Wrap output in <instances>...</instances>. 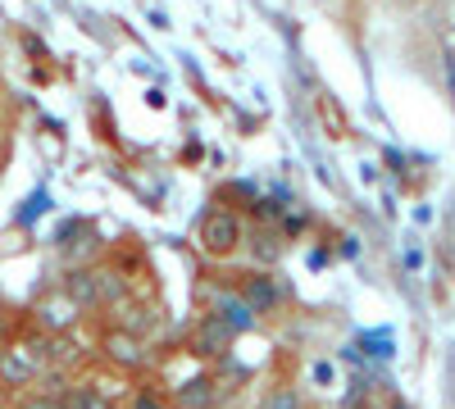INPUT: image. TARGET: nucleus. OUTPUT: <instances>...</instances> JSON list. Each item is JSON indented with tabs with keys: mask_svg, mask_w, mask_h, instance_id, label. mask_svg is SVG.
I'll list each match as a JSON object with an SVG mask.
<instances>
[{
	"mask_svg": "<svg viewBox=\"0 0 455 409\" xmlns=\"http://www.w3.org/2000/svg\"><path fill=\"white\" fill-rule=\"evenodd\" d=\"M242 241H246V223H242L233 209L214 205V209L201 214V223H196V246H201V255H210V259H233V255L242 250Z\"/></svg>",
	"mask_w": 455,
	"mask_h": 409,
	"instance_id": "obj_1",
	"label": "nucleus"
},
{
	"mask_svg": "<svg viewBox=\"0 0 455 409\" xmlns=\"http://www.w3.org/2000/svg\"><path fill=\"white\" fill-rule=\"evenodd\" d=\"M96 355H100L109 368H119V374H141V368H150V342H146V337H137V332L114 327V323H105V327H100Z\"/></svg>",
	"mask_w": 455,
	"mask_h": 409,
	"instance_id": "obj_2",
	"label": "nucleus"
},
{
	"mask_svg": "<svg viewBox=\"0 0 455 409\" xmlns=\"http://www.w3.org/2000/svg\"><path fill=\"white\" fill-rule=\"evenodd\" d=\"M87 314L68 301V295L55 287L51 295H42L32 310H28V327H36V332H46V337H64V332H78V323H83Z\"/></svg>",
	"mask_w": 455,
	"mask_h": 409,
	"instance_id": "obj_3",
	"label": "nucleus"
},
{
	"mask_svg": "<svg viewBox=\"0 0 455 409\" xmlns=\"http://www.w3.org/2000/svg\"><path fill=\"white\" fill-rule=\"evenodd\" d=\"M233 342H237V332L228 327L219 314H201L196 319V327H192V355L196 359H228V350H233Z\"/></svg>",
	"mask_w": 455,
	"mask_h": 409,
	"instance_id": "obj_4",
	"label": "nucleus"
},
{
	"mask_svg": "<svg viewBox=\"0 0 455 409\" xmlns=\"http://www.w3.org/2000/svg\"><path fill=\"white\" fill-rule=\"evenodd\" d=\"M109 323L114 327H124V332H137V337H156V327H160V310L150 305V301H137V295H128V301H119L109 310Z\"/></svg>",
	"mask_w": 455,
	"mask_h": 409,
	"instance_id": "obj_5",
	"label": "nucleus"
},
{
	"mask_svg": "<svg viewBox=\"0 0 455 409\" xmlns=\"http://www.w3.org/2000/svg\"><path fill=\"white\" fill-rule=\"evenodd\" d=\"M60 291H64V295H68V301L78 305L83 314H96V310H100L96 264H73V269H64V278H60Z\"/></svg>",
	"mask_w": 455,
	"mask_h": 409,
	"instance_id": "obj_6",
	"label": "nucleus"
},
{
	"mask_svg": "<svg viewBox=\"0 0 455 409\" xmlns=\"http://www.w3.org/2000/svg\"><path fill=\"white\" fill-rule=\"evenodd\" d=\"M237 295H242V301L255 310V314H269V310H278V301H283V287H278V278L274 273H242L237 282Z\"/></svg>",
	"mask_w": 455,
	"mask_h": 409,
	"instance_id": "obj_7",
	"label": "nucleus"
},
{
	"mask_svg": "<svg viewBox=\"0 0 455 409\" xmlns=\"http://www.w3.org/2000/svg\"><path fill=\"white\" fill-rule=\"evenodd\" d=\"M210 314H219L228 327H233V332H251L255 323H259V314L242 301V295H237V287H223V291H210V305H205Z\"/></svg>",
	"mask_w": 455,
	"mask_h": 409,
	"instance_id": "obj_8",
	"label": "nucleus"
},
{
	"mask_svg": "<svg viewBox=\"0 0 455 409\" xmlns=\"http://www.w3.org/2000/svg\"><path fill=\"white\" fill-rule=\"evenodd\" d=\"M60 400H64V409H114V396L105 387H96L92 378H78V374H73V382Z\"/></svg>",
	"mask_w": 455,
	"mask_h": 409,
	"instance_id": "obj_9",
	"label": "nucleus"
},
{
	"mask_svg": "<svg viewBox=\"0 0 455 409\" xmlns=\"http://www.w3.org/2000/svg\"><path fill=\"white\" fill-rule=\"evenodd\" d=\"M242 250H251L259 264H278V259H283V232L278 228H251Z\"/></svg>",
	"mask_w": 455,
	"mask_h": 409,
	"instance_id": "obj_10",
	"label": "nucleus"
},
{
	"mask_svg": "<svg viewBox=\"0 0 455 409\" xmlns=\"http://www.w3.org/2000/svg\"><path fill=\"white\" fill-rule=\"evenodd\" d=\"M259 409H310V400L300 396L296 387H287V382H278V387H269L264 391V400H259Z\"/></svg>",
	"mask_w": 455,
	"mask_h": 409,
	"instance_id": "obj_11",
	"label": "nucleus"
},
{
	"mask_svg": "<svg viewBox=\"0 0 455 409\" xmlns=\"http://www.w3.org/2000/svg\"><path fill=\"white\" fill-rule=\"evenodd\" d=\"M128 409H173V400H169V391H160V387H137V391L128 396Z\"/></svg>",
	"mask_w": 455,
	"mask_h": 409,
	"instance_id": "obj_12",
	"label": "nucleus"
},
{
	"mask_svg": "<svg viewBox=\"0 0 455 409\" xmlns=\"http://www.w3.org/2000/svg\"><path fill=\"white\" fill-rule=\"evenodd\" d=\"M387 409H414V405H410V400H401V396H392V400H387Z\"/></svg>",
	"mask_w": 455,
	"mask_h": 409,
	"instance_id": "obj_13",
	"label": "nucleus"
},
{
	"mask_svg": "<svg viewBox=\"0 0 455 409\" xmlns=\"http://www.w3.org/2000/svg\"><path fill=\"white\" fill-rule=\"evenodd\" d=\"M5 346H10V342H5V337H0V359H5Z\"/></svg>",
	"mask_w": 455,
	"mask_h": 409,
	"instance_id": "obj_14",
	"label": "nucleus"
},
{
	"mask_svg": "<svg viewBox=\"0 0 455 409\" xmlns=\"http://www.w3.org/2000/svg\"><path fill=\"white\" fill-rule=\"evenodd\" d=\"M0 141H5V137H0Z\"/></svg>",
	"mask_w": 455,
	"mask_h": 409,
	"instance_id": "obj_15",
	"label": "nucleus"
}]
</instances>
